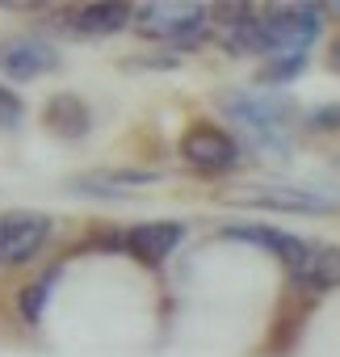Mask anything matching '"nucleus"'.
Here are the masks:
<instances>
[{"label": "nucleus", "mask_w": 340, "mask_h": 357, "mask_svg": "<svg viewBox=\"0 0 340 357\" xmlns=\"http://www.w3.org/2000/svg\"><path fill=\"white\" fill-rule=\"evenodd\" d=\"M323 5H273L261 13L269 55H307L323 30Z\"/></svg>", "instance_id": "2"}, {"label": "nucleus", "mask_w": 340, "mask_h": 357, "mask_svg": "<svg viewBox=\"0 0 340 357\" xmlns=\"http://www.w3.org/2000/svg\"><path fill=\"white\" fill-rule=\"evenodd\" d=\"M219 236H223V240H235V244H252V248L273 252L277 261L290 265V273H298V269L307 265L311 248H315V244H307L302 236H290V231H281V227H265V223H231V227H223Z\"/></svg>", "instance_id": "7"}, {"label": "nucleus", "mask_w": 340, "mask_h": 357, "mask_svg": "<svg viewBox=\"0 0 340 357\" xmlns=\"http://www.w3.org/2000/svg\"><path fill=\"white\" fill-rule=\"evenodd\" d=\"M130 30L151 43H173L177 51H194L210 34V9L206 5H185V0H155V5L134 9Z\"/></svg>", "instance_id": "1"}, {"label": "nucleus", "mask_w": 340, "mask_h": 357, "mask_svg": "<svg viewBox=\"0 0 340 357\" xmlns=\"http://www.w3.org/2000/svg\"><path fill=\"white\" fill-rule=\"evenodd\" d=\"M327 63H332V72H340V34L327 43Z\"/></svg>", "instance_id": "16"}, {"label": "nucleus", "mask_w": 340, "mask_h": 357, "mask_svg": "<svg viewBox=\"0 0 340 357\" xmlns=\"http://www.w3.org/2000/svg\"><path fill=\"white\" fill-rule=\"evenodd\" d=\"M51 240V215L42 211H9L0 215V265H30Z\"/></svg>", "instance_id": "4"}, {"label": "nucleus", "mask_w": 340, "mask_h": 357, "mask_svg": "<svg viewBox=\"0 0 340 357\" xmlns=\"http://www.w3.org/2000/svg\"><path fill=\"white\" fill-rule=\"evenodd\" d=\"M59 278H63V269H59V265H51L42 278H34V282H30L22 294H17V311H22V319H26L30 328H38V324H42V315H47V303H51V294H55Z\"/></svg>", "instance_id": "12"}, {"label": "nucleus", "mask_w": 340, "mask_h": 357, "mask_svg": "<svg viewBox=\"0 0 340 357\" xmlns=\"http://www.w3.org/2000/svg\"><path fill=\"white\" fill-rule=\"evenodd\" d=\"M26 118V101L17 97V89L0 84V130H17Z\"/></svg>", "instance_id": "15"}, {"label": "nucleus", "mask_w": 340, "mask_h": 357, "mask_svg": "<svg viewBox=\"0 0 340 357\" xmlns=\"http://www.w3.org/2000/svg\"><path fill=\"white\" fill-rule=\"evenodd\" d=\"M47 72H59V51L34 34H9L0 38V76L13 80V84H26V80H38Z\"/></svg>", "instance_id": "5"}, {"label": "nucleus", "mask_w": 340, "mask_h": 357, "mask_svg": "<svg viewBox=\"0 0 340 357\" xmlns=\"http://www.w3.org/2000/svg\"><path fill=\"white\" fill-rule=\"evenodd\" d=\"M155 172L151 168H118V172H84V176H72V190L76 194H88V198H122L126 185H151Z\"/></svg>", "instance_id": "11"}, {"label": "nucleus", "mask_w": 340, "mask_h": 357, "mask_svg": "<svg viewBox=\"0 0 340 357\" xmlns=\"http://www.w3.org/2000/svg\"><path fill=\"white\" fill-rule=\"evenodd\" d=\"M177 151H181V160H185L190 168H198V172H206V176H215V172H235V168L244 164L240 139H235L231 130L215 126V122H194V126L181 135Z\"/></svg>", "instance_id": "3"}, {"label": "nucleus", "mask_w": 340, "mask_h": 357, "mask_svg": "<svg viewBox=\"0 0 340 357\" xmlns=\"http://www.w3.org/2000/svg\"><path fill=\"white\" fill-rule=\"evenodd\" d=\"M240 202L256 211H277V215H336L340 211V198L323 190H307V185H256Z\"/></svg>", "instance_id": "6"}, {"label": "nucleus", "mask_w": 340, "mask_h": 357, "mask_svg": "<svg viewBox=\"0 0 340 357\" xmlns=\"http://www.w3.org/2000/svg\"><path fill=\"white\" fill-rule=\"evenodd\" d=\"M302 122H307V130H315V135H332V130H340V101H327V105L307 109Z\"/></svg>", "instance_id": "14"}, {"label": "nucleus", "mask_w": 340, "mask_h": 357, "mask_svg": "<svg viewBox=\"0 0 340 357\" xmlns=\"http://www.w3.org/2000/svg\"><path fill=\"white\" fill-rule=\"evenodd\" d=\"M68 30L80 34V38H109V34H122L134 17L130 5H80L68 13Z\"/></svg>", "instance_id": "9"}, {"label": "nucleus", "mask_w": 340, "mask_h": 357, "mask_svg": "<svg viewBox=\"0 0 340 357\" xmlns=\"http://www.w3.org/2000/svg\"><path fill=\"white\" fill-rule=\"evenodd\" d=\"M185 240V223L177 219H155V223H134L130 231H122V248L143 261V265H164Z\"/></svg>", "instance_id": "8"}, {"label": "nucleus", "mask_w": 340, "mask_h": 357, "mask_svg": "<svg viewBox=\"0 0 340 357\" xmlns=\"http://www.w3.org/2000/svg\"><path fill=\"white\" fill-rule=\"evenodd\" d=\"M42 122H47L51 135H59L68 143H76V139H84L93 130V114H88V105L76 93H55L47 101V109H42Z\"/></svg>", "instance_id": "10"}, {"label": "nucleus", "mask_w": 340, "mask_h": 357, "mask_svg": "<svg viewBox=\"0 0 340 357\" xmlns=\"http://www.w3.org/2000/svg\"><path fill=\"white\" fill-rule=\"evenodd\" d=\"M302 72H307V55H269V59H261V68H256V84H261V89H286V84H294Z\"/></svg>", "instance_id": "13"}]
</instances>
